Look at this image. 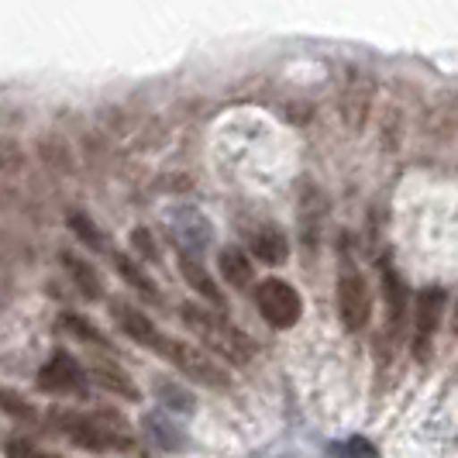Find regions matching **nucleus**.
Returning a JSON list of instances; mask_svg holds the SVG:
<instances>
[{
	"mask_svg": "<svg viewBox=\"0 0 458 458\" xmlns=\"http://www.w3.org/2000/svg\"><path fill=\"white\" fill-rule=\"evenodd\" d=\"M321 214H324V197L318 190H307L303 193V242H307V249L321 238Z\"/></svg>",
	"mask_w": 458,
	"mask_h": 458,
	"instance_id": "obj_19",
	"label": "nucleus"
},
{
	"mask_svg": "<svg viewBox=\"0 0 458 458\" xmlns=\"http://www.w3.org/2000/svg\"><path fill=\"white\" fill-rule=\"evenodd\" d=\"M452 331L458 335V300H455V314H452Z\"/></svg>",
	"mask_w": 458,
	"mask_h": 458,
	"instance_id": "obj_26",
	"label": "nucleus"
},
{
	"mask_svg": "<svg viewBox=\"0 0 458 458\" xmlns=\"http://www.w3.org/2000/svg\"><path fill=\"white\" fill-rule=\"evenodd\" d=\"M59 324L66 327L72 338H80V342H90L93 348H111V342H107V338L97 331V324L87 321V318H80V314H63V318H59Z\"/></svg>",
	"mask_w": 458,
	"mask_h": 458,
	"instance_id": "obj_20",
	"label": "nucleus"
},
{
	"mask_svg": "<svg viewBox=\"0 0 458 458\" xmlns=\"http://www.w3.org/2000/svg\"><path fill=\"white\" fill-rule=\"evenodd\" d=\"M114 259V269H117V276L135 290V293H141L145 300H152V303H159L162 300V290L148 279V273H141V266H135L128 255H121V252H114L111 255Z\"/></svg>",
	"mask_w": 458,
	"mask_h": 458,
	"instance_id": "obj_16",
	"label": "nucleus"
},
{
	"mask_svg": "<svg viewBox=\"0 0 458 458\" xmlns=\"http://www.w3.org/2000/svg\"><path fill=\"white\" fill-rule=\"evenodd\" d=\"M245 242H249V249L259 262H266V266H283L286 262V255H290V242H286V234L283 228H276L273 221H259L249 228L245 234Z\"/></svg>",
	"mask_w": 458,
	"mask_h": 458,
	"instance_id": "obj_9",
	"label": "nucleus"
},
{
	"mask_svg": "<svg viewBox=\"0 0 458 458\" xmlns=\"http://www.w3.org/2000/svg\"><path fill=\"white\" fill-rule=\"evenodd\" d=\"M255 307H259L262 321L276 331H290L303 318V300H300L297 286H290L286 279H276V276L255 286Z\"/></svg>",
	"mask_w": 458,
	"mask_h": 458,
	"instance_id": "obj_5",
	"label": "nucleus"
},
{
	"mask_svg": "<svg viewBox=\"0 0 458 458\" xmlns=\"http://www.w3.org/2000/svg\"><path fill=\"white\" fill-rule=\"evenodd\" d=\"M217 269H221V276H225V283L234 286V290H249V286H252V262H249V255L242 252L238 245L221 249V255H217Z\"/></svg>",
	"mask_w": 458,
	"mask_h": 458,
	"instance_id": "obj_15",
	"label": "nucleus"
},
{
	"mask_svg": "<svg viewBox=\"0 0 458 458\" xmlns=\"http://www.w3.org/2000/svg\"><path fill=\"white\" fill-rule=\"evenodd\" d=\"M14 458H59V455H46L38 448H14Z\"/></svg>",
	"mask_w": 458,
	"mask_h": 458,
	"instance_id": "obj_25",
	"label": "nucleus"
},
{
	"mask_svg": "<svg viewBox=\"0 0 458 458\" xmlns=\"http://www.w3.org/2000/svg\"><path fill=\"white\" fill-rule=\"evenodd\" d=\"M141 428L145 435L152 437V445H159L162 452H183L186 448V431L173 420V413L152 411L141 417Z\"/></svg>",
	"mask_w": 458,
	"mask_h": 458,
	"instance_id": "obj_11",
	"label": "nucleus"
},
{
	"mask_svg": "<svg viewBox=\"0 0 458 458\" xmlns=\"http://www.w3.org/2000/svg\"><path fill=\"white\" fill-rule=\"evenodd\" d=\"M441 314H445V290H420L417 303H413V338L411 352L417 362H428L431 359V348H435V335L441 327Z\"/></svg>",
	"mask_w": 458,
	"mask_h": 458,
	"instance_id": "obj_6",
	"label": "nucleus"
},
{
	"mask_svg": "<svg viewBox=\"0 0 458 458\" xmlns=\"http://www.w3.org/2000/svg\"><path fill=\"white\" fill-rule=\"evenodd\" d=\"M176 262H180V273H183L186 283H190V286H193V290H197L210 307H217V310H221V307H225V293H221V286L207 276V269L200 266V259H197V255L176 252Z\"/></svg>",
	"mask_w": 458,
	"mask_h": 458,
	"instance_id": "obj_12",
	"label": "nucleus"
},
{
	"mask_svg": "<svg viewBox=\"0 0 458 458\" xmlns=\"http://www.w3.org/2000/svg\"><path fill=\"white\" fill-rule=\"evenodd\" d=\"M48 424L55 431H63L72 445L87 448V452H128L135 445L131 424L114 411L83 413V411H63V407H55V411H48Z\"/></svg>",
	"mask_w": 458,
	"mask_h": 458,
	"instance_id": "obj_1",
	"label": "nucleus"
},
{
	"mask_svg": "<svg viewBox=\"0 0 458 458\" xmlns=\"http://www.w3.org/2000/svg\"><path fill=\"white\" fill-rule=\"evenodd\" d=\"M180 221H176V238H180V245H176V252H200L207 242H210V225H207L204 217L197 214V210H183V214H176Z\"/></svg>",
	"mask_w": 458,
	"mask_h": 458,
	"instance_id": "obj_14",
	"label": "nucleus"
},
{
	"mask_svg": "<svg viewBox=\"0 0 458 458\" xmlns=\"http://www.w3.org/2000/svg\"><path fill=\"white\" fill-rule=\"evenodd\" d=\"M342 455L344 458H379V452H376V445H372L369 437L355 435L342 445Z\"/></svg>",
	"mask_w": 458,
	"mask_h": 458,
	"instance_id": "obj_22",
	"label": "nucleus"
},
{
	"mask_svg": "<svg viewBox=\"0 0 458 458\" xmlns=\"http://www.w3.org/2000/svg\"><path fill=\"white\" fill-rule=\"evenodd\" d=\"M87 376H90L93 383H100L104 390L117 393V396H124V400H138L141 396V390L135 386V379L124 372V369L117 366L114 359H100V355H93L90 366L83 369Z\"/></svg>",
	"mask_w": 458,
	"mask_h": 458,
	"instance_id": "obj_10",
	"label": "nucleus"
},
{
	"mask_svg": "<svg viewBox=\"0 0 458 458\" xmlns=\"http://www.w3.org/2000/svg\"><path fill=\"white\" fill-rule=\"evenodd\" d=\"M38 390L52 393V396H83L87 372L69 352H55L46 366L38 369Z\"/></svg>",
	"mask_w": 458,
	"mask_h": 458,
	"instance_id": "obj_7",
	"label": "nucleus"
},
{
	"mask_svg": "<svg viewBox=\"0 0 458 458\" xmlns=\"http://www.w3.org/2000/svg\"><path fill=\"white\" fill-rule=\"evenodd\" d=\"M156 396L162 400V411L165 413H193V393L183 390L180 383L156 379Z\"/></svg>",
	"mask_w": 458,
	"mask_h": 458,
	"instance_id": "obj_18",
	"label": "nucleus"
},
{
	"mask_svg": "<svg viewBox=\"0 0 458 458\" xmlns=\"http://www.w3.org/2000/svg\"><path fill=\"white\" fill-rule=\"evenodd\" d=\"M156 355H162L165 362H173L186 379H193V383H200V386H210V390H228L231 386L228 369L221 366L217 359H210L204 348H197V344L180 342V338H169V335H165Z\"/></svg>",
	"mask_w": 458,
	"mask_h": 458,
	"instance_id": "obj_3",
	"label": "nucleus"
},
{
	"mask_svg": "<svg viewBox=\"0 0 458 458\" xmlns=\"http://www.w3.org/2000/svg\"><path fill=\"white\" fill-rule=\"evenodd\" d=\"M69 228H72V234H76L80 242H87L93 252H104V234H100V228L93 225L87 214L72 210V214H69Z\"/></svg>",
	"mask_w": 458,
	"mask_h": 458,
	"instance_id": "obj_21",
	"label": "nucleus"
},
{
	"mask_svg": "<svg viewBox=\"0 0 458 458\" xmlns=\"http://www.w3.org/2000/svg\"><path fill=\"white\" fill-rule=\"evenodd\" d=\"M335 300H338V318H342L344 331H352V335L362 331L372 318V290L355 262H342L338 283H335Z\"/></svg>",
	"mask_w": 458,
	"mask_h": 458,
	"instance_id": "obj_4",
	"label": "nucleus"
},
{
	"mask_svg": "<svg viewBox=\"0 0 458 458\" xmlns=\"http://www.w3.org/2000/svg\"><path fill=\"white\" fill-rule=\"evenodd\" d=\"M63 266H66L69 279L76 283V290H80L83 297H87V300L104 297V283H100V276H97V269H93V266H87L83 259H76L72 252L63 255Z\"/></svg>",
	"mask_w": 458,
	"mask_h": 458,
	"instance_id": "obj_17",
	"label": "nucleus"
},
{
	"mask_svg": "<svg viewBox=\"0 0 458 458\" xmlns=\"http://www.w3.org/2000/svg\"><path fill=\"white\" fill-rule=\"evenodd\" d=\"M0 407L7 413H14L18 420H35V407H28L18 393H4L0 390Z\"/></svg>",
	"mask_w": 458,
	"mask_h": 458,
	"instance_id": "obj_23",
	"label": "nucleus"
},
{
	"mask_svg": "<svg viewBox=\"0 0 458 458\" xmlns=\"http://www.w3.org/2000/svg\"><path fill=\"white\" fill-rule=\"evenodd\" d=\"M180 318H183L186 327L204 342V352H210V359L221 355L231 366H249L255 359L252 338H249L242 327H234L231 321H225L221 314L207 310L200 303H183Z\"/></svg>",
	"mask_w": 458,
	"mask_h": 458,
	"instance_id": "obj_2",
	"label": "nucleus"
},
{
	"mask_svg": "<svg viewBox=\"0 0 458 458\" xmlns=\"http://www.w3.org/2000/svg\"><path fill=\"white\" fill-rule=\"evenodd\" d=\"M111 318H114L117 327H121L135 344L148 348V352H159V344L165 335H162L159 327L152 324V318H145L138 307L124 303V300H114V303H111Z\"/></svg>",
	"mask_w": 458,
	"mask_h": 458,
	"instance_id": "obj_8",
	"label": "nucleus"
},
{
	"mask_svg": "<svg viewBox=\"0 0 458 458\" xmlns=\"http://www.w3.org/2000/svg\"><path fill=\"white\" fill-rule=\"evenodd\" d=\"M131 242H135V249L145 259H159V252H156V242H152V234H148V228H135V234H131Z\"/></svg>",
	"mask_w": 458,
	"mask_h": 458,
	"instance_id": "obj_24",
	"label": "nucleus"
},
{
	"mask_svg": "<svg viewBox=\"0 0 458 458\" xmlns=\"http://www.w3.org/2000/svg\"><path fill=\"white\" fill-rule=\"evenodd\" d=\"M383 297H386V335H396L407 318V286L390 266L383 269Z\"/></svg>",
	"mask_w": 458,
	"mask_h": 458,
	"instance_id": "obj_13",
	"label": "nucleus"
}]
</instances>
